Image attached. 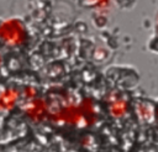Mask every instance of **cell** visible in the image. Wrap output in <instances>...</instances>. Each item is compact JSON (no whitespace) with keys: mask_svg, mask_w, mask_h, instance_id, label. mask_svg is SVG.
I'll list each match as a JSON object with an SVG mask.
<instances>
[{"mask_svg":"<svg viewBox=\"0 0 158 152\" xmlns=\"http://www.w3.org/2000/svg\"><path fill=\"white\" fill-rule=\"evenodd\" d=\"M21 94H22V96H23L26 100H31V99H33V98L37 96V88L33 87V85H26V87L22 89Z\"/></svg>","mask_w":158,"mask_h":152,"instance_id":"obj_7","label":"cell"},{"mask_svg":"<svg viewBox=\"0 0 158 152\" xmlns=\"http://www.w3.org/2000/svg\"><path fill=\"white\" fill-rule=\"evenodd\" d=\"M86 4L95 7L99 12H104L105 10H107L110 5V0H86Z\"/></svg>","mask_w":158,"mask_h":152,"instance_id":"obj_6","label":"cell"},{"mask_svg":"<svg viewBox=\"0 0 158 152\" xmlns=\"http://www.w3.org/2000/svg\"><path fill=\"white\" fill-rule=\"evenodd\" d=\"M48 119L54 125H70V126H86L85 115L80 103L68 101L49 112Z\"/></svg>","mask_w":158,"mask_h":152,"instance_id":"obj_2","label":"cell"},{"mask_svg":"<svg viewBox=\"0 0 158 152\" xmlns=\"http://www.w3.org/2000/svg\"><path fill=\"white\" fill-rule=\"evenodd\" d=\"M20 99V91L14 87H7L0 90V112L11 111Z\"/></svg>","mask_w":158,"mask_h":152,"instance_id":"obj_4","label":"cell"},{"mask_svg":"<svg viewBox=\"0 0 158 152\" xmlns=\"http://www.w3.org/2000/svg\"><path fill=\"white\" fill-rule=\"evenodd\" d=\"M23 112L27 116V119L35 124H40L48 119L49 116V105L46 99L43 98H33L31 100H27L23 105Z\"/></svg>","mask_w":158,"mask_h":152,"instance_id":"obj_3","label":"cell"},{"mask_svg":"<svg viewBox=\"0 0 158 152\" xmlns=\"http://www.w3.org/2000/svg\"><path fill=\"white\" fill-rule=\"evenodd\" d=\"M126 112V103L123 100H115L110 105V114L115 117H120Z\"/></svg>","mask_w":158,"mask_h":152,"instance_id":"obj_5","label":"cell"},{"mask_svg":"<svg viewBox=\"0 0 158 152\" xmlns=\"http://www.w3.org/2000/svg\"><path fill=\"white\" fill-rule=\"evenodd\" d=\"M1 64H2V56H1V53H0V68H1Z\"/></svg>","mask_w":158,"mask_h":152,"instance_id":"obj_8","label":"cell"},{"mask_svg":"<svg viewBox=\"0 0 158 152\" xmlns=\"http://www.w3.org/2000/svg\"><path fill=\"white\" fill-rule=\"evenodd\" d=\"M26 25L17 17H9L0 22V42L7 47H20L27 41Z\"/></svg>","mask_w":158,"mask_h":152,"instance_id":"obj_1","label":"cell"}]
</instances>
